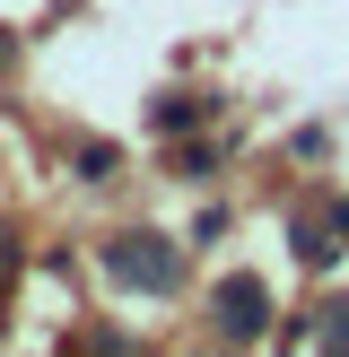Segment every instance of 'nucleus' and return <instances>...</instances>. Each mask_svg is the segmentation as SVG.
I'll use <instances>...</instances> for the list:
<instances>
[{
    "label": "nucleus",
    "mask_w": 349,
    "mask_h": 357,
    "mask_svg": "<svg viewBox=\"0 0 349 357\" xmlns=\"http://www.w3.org/2000/svg\"><path fill=\"white\" fill-rule=\"evenodd\" d=\"M105 279L131 288V296H166L174 279H184V244H166V236H114L105 244Z\"/></svg>",
    "instance_id": "1"
},
{
    "label": "nucleus",
    "mask_w": 349,
    "mask_h": 357,
    "mask_svg": "<svg viewBox=\"0 0 349 357\" xmlns=\"http://www.w3.org/2000/svg\"><path fill=\"white\" fill-rule=\"evenodd\" d=\"M209 323H218V340H262L271 331V288L262 279H218V296H209Z\"/></svg>",
    "instance_id": "2"
},
{
    "label": "nucleus",
    "mask_w": 349,
    "mask_h": 357,
    "mask_svg": "<svg viewBox=\"0 0 349 357\" xmlns=\"http://www.w3.org/2000/svg\"><path fill=\"white\" fill-rule=\"evenodd\" d=\"M201 114H209L201 96H157V105H149V122H157V131H201Z\"/></svg>",
    "instance_id": "3"
},
{
    "label": "nucleus",
    "mask_w": 349,
    "mask_h": 357,
    "mask_svg": "<svg viewBox=\"0 0 349 357\" xmlns=\"http://www.w3.org/2000/svg\"><path fill=\"white\" fill-rule=\"evenodd\" d=\"M314 340H332V349H349V296H341V305H323V323H314Z\"/></svg>",
    "instance_id": "4"
}]
</instances>
